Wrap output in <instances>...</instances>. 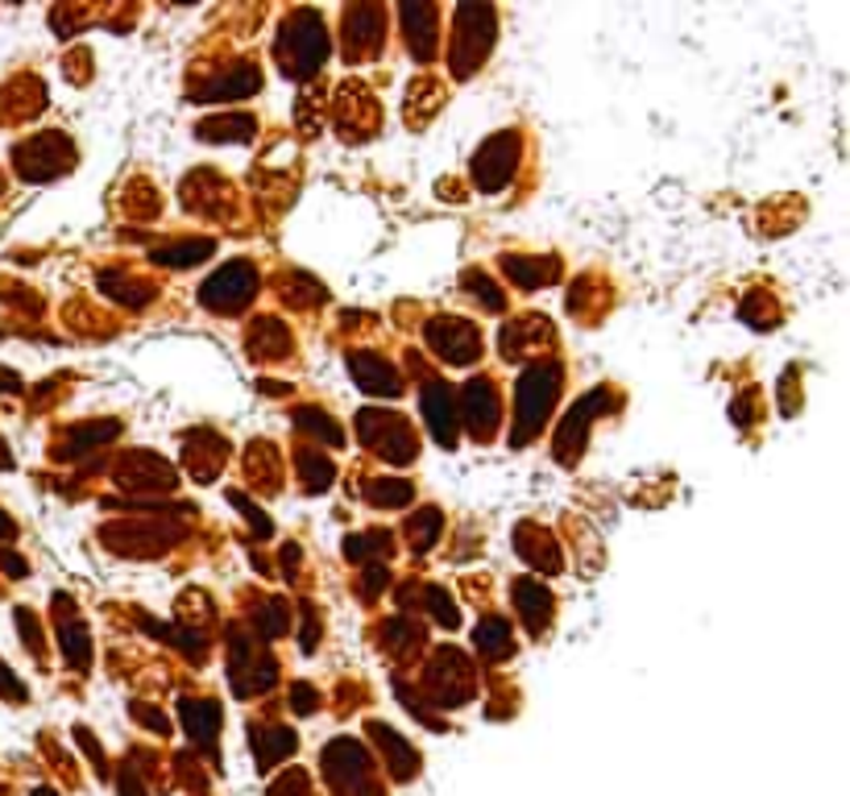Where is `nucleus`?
<instances>
[{"instance_id":"obj_1","label":"nucleus","mask_w":850,"mask_h":796,"mask_svg":"<svg viewBox=\"0 0 850 796\" xmlns=\"http://www.w3.org/2000/svg\"><path fill=\"white\" fill-rule=\"evenodd\" d=\"M561 382L564 373L556 361H535V365L519 373V382H514V436H510L514 448H528L544 432L548 415L556 407Z\"/></svg>"},{"instance_id":"obj_2","label":"nucleus","mask_w":850,"mask_h":796,"mask_svg":"<svg viewBox=\"0 0 850 796\" xmlns=\"http://www.w3.org/2000/svg\"><path fill=\"white\" fill-rule=\"evenodd\" d=\"M323 59H328L323 18L320 13H311V9L290 13V21L283 25V38H278V63H283V75L304 79V75H311V71L320 67Z\"/></svg>"},{"instance_id":"obj_3","label":"nucleus","mask_w":850,"mask_h":796,"mask_svg":"<svg viewBox=\"0 0 850 796\" xmlns=\"http://www.w3.org/2000/svg\"><path fill=\"white\" fill-rule=\"evenodd\" d=\"M493 46V9H481V4H460L457 9V34H453V67L457 75H474L477 63L490 54Z\"/></svg>"},{"instance_id":"obj_4","label":"nucleus","mask_w":850,"mask_h":796,"mask_svg":"<svg viewBox=\"0 0 850 796\" xmlns=\"http://www.w3.org/2000/svg\"><path fill=\"white\" fill-rule=\"evenodd\" d=\"M358 432L361 441L374 448L378 457H386L391 465H407L415 457V432L403 415H394V411H361L358 415Z\"/></svg>"},{"instance_id":"obj_5","label":"nucleus","mask_w":850,"mask_h":796,"mask_svg":"<svg viewBox=\"0 0 850 796\" xmlns=\"http://www.w3.org/2000/svg\"><path fill=\"white\" fill-rule=\"evenodd\" d=\"M257 290V270L249 262H229L221 270L208 278L204 287H200V304L208 311H221V316H237L241 307L254 299Z\"/></svg>"},{"instance_id":"obj_6","label":"nucleus","mask_w":850,"mask_h":796,"mask_svg":"<svg viewBox=\"0 0 850 796\" xmlns=\"http://www.w3.org/2000/svg\"><path fill=\"white\" fill-rule=\"evenodd\" d=\"M323 776L332 779L344 796H378L374 779H370V760L353 739H337L323 751Z\"/></svg>"},{"instance_id":"obj_7","label":"nucleus","mask_w":850,"mask_h":796,"mask_svg":"<svg viewBox=\"0 0 850 796\" xmlns=\"http://www.w3.org/2000/svg\"><path fill=\"white\" fill-rule=\"evenodd\" d=\"M514 167H519V134L507 129V134L490 137V141L477 150V158H474L477 191H486V195L502 191V187L514 179Z\"/></svg>"},{"instance_id":"obj_8","label":"nucleus","mask_w":850,"mask_h":796,"mask_svg":"<svg viewBox=\"0 0 850 796\" xmlns=\"http://www.w3.org/2000/svg\"><path fill=\"white\" fill-rule=\"evenodd\" d=\"M278 677V668H274V656L266 651H257L249 639H241L233 635V656H229V680H233V689L241 697H254V693H266Z\"/></svg>"},{"instance_id":"obj_9","label":"nucleus","mask_w":850,"mask_h":796,"mask_svg":"<svg viewBox=\"0 0 850 796\" xmlns=\"http://www.w3.org/2000/svg\"><path fill=\"white\" fill-rule=\"evenodd\" d=\"M427 689H432V701L436 705H465L469 697H474V672H469V660L453 651V647H444L436 664L427 668Z\"/></svg>"},{"instance_id":"obj_10","label":"nucleus","mask_w":850,"mask_h":796,"mask_svg":"<svg viewBox=\"0 0 850 796\" xmlns=\"http://www.w3.org/2000/svg\"><path fill=\"white\" fill-rule=\"evenodd\" d=\"M427 344L453 365H474L477 353H481V337H477L474 323L453 320V316H440V320L427 323Z\"/></svg>"},{"instance_id":"obj_11","label":"nucleus","mask_w":850,"mask_h":796,"mask_svg":"<svg viewBox=\"0 0 850 796\" xmlns=\"http://www.w3.org/2000/svg\"><path fill=\"white\" fill-rule=\"evenodd\" d=\"M18 170H25L30 179H51L54 170H67L71 162H75V150H71V141L67 137H59V134H46V137H38V141H30L25 150H18Z\"/></svg>"},{"instance_id":"obj_12","label":"nucleus","mask_w":850,"mask_h":796,"mask_svg":"<svg viewBox=\"0 0 850 796\" xmlns=\"http://www.w3.org/2000/svg\"><path fill=\"white\" fill-rule=\"evenodd\" d=\"M602 411H610V390H594V394H585L577 407L569 411V420L561 424V436H556V457L561 460L577 457V448L585 444V432H581V427L594 424Z\"/></svg>"},{"instance_id":"obj_13","label":"nucleus","mask_w":850,"mask_h":796,"mask_svg":"<svg viewBox=\"0 0 850 796\" xmlns=\"http://www.w3.org/2000/svg\"><path fill=\"white\" fill-rule=\"evenodd\" d=\"M419 399H424V420L432 427L436 444L453 448L457 444V399H453V386L448 382H427Z\"/></svg>"},{"instance_id":"obj_14","label":"nucleus","mask_w":850,"mask_h":796,"mask_svg":"<svg viewBox=\"0 0 850 796\" xmlns=\"http://www.w3.org/2000/svg\"><path fill=\"white\" fill-rule=\"evenodd\" d=\"M465 424L474 432L477 441H490L493 427H498V390H493L490 378H474L465 386Z\"/></svg>"},{"instance_id":"obj_15","label":"nucleus","mask_w":850,"mask_h":796,"mask_svg":"<svg viewBox=\"0 0 850 796\" xmlns=\"http://www.w3.org/2000/svg\"><path fill=\"white\" fill-rule=\"evenodd\" d=\"M382 21L386 13L378 4H353L344 13V38H349V59H361V54H374L382 46Z\"/></svg>"},{"instance_id":"obj_16","label":"nucleus","mask_w":850,"mask_h":796,"mask_svg":"<svg viewBox=\"0 0 850 796\" xmlns=\"http://www.w3.org/2000/svg\"><path fill=\"white\" fill-rule=\"evenodd\" d=\"M117 481L129 486V490H170L174 486V469H167L162 457H150V453H129L120 460Z\"/></svg>"},{"instance_id":"obj_17","label":"nucleus","mask_w":850,"mask_h":796,"mask_svg":"<svg viewBox=\"0 0 850 796\" xmlns=\"http://www.w3.org/2000/svg\"><path fill=\"white\" fill-rule=\"evenodd\" d=\"M349 373H353V382H358L365 394H386V399H394V394L403 390V378L394 373V365H386V361L374 353H349Z\"/></svg>"},{"instance_id":"obj_18","label":"nucleus","mask_w":850,"mask_h":796,"mask_svg":"<svg viewBox=\"0 0 850 796\" xmlns=\"http://www.w3.org/2000/svg\"><path fill=\"white\" fill-rule=\"evenodd\" d=\"M514 606H519L531 635H544V623L552 618V597H548V590L540 581H531V576L514 581Z\"/></svg>"},{"instance_id":"obj_19","label":"nucleus","mask_w":850,"mask_h":796,"mask_svg":"<svg viewBox=\"0 0 850 796\" xmlns=\"http://www.w3.org/2000/svg\"><path fill=\"white\" fill-rule=\"evenodd\" d=\"M183 453H188L191 477H195V481H212V477H216V465L224 460V441L212 436V432H191Z\"/></svg>"},{"instance_id":"obj_20","label":"nucleus","mask_w":850,"mask_h":796,"mask_svg":"<svg viewBox=\"0 0 850 796\" xmlns=\"http://www.w3.org/2000/svg\"><path fill=\"white\" fill-rule=\"evenodd\" d=\"M502 266H507L510 283H514V287H523V290H540V287H548V283H556V278H561L556 257H507Z\"/></svg>"},{"instance_id":"obj_21","label":"nucleus","mask_w":850,"mask_h":796,"mask_svg":"<svg viewBox=\"0 0 850 796\" xmlns=\"http://www.w3.org/2000/svg\"><path fill=\"white\" fill-rule=\"evenodd\" d=\"M403 21H407V38H411V54L427 63L436 54V9L432 4H407L403 9Z\"/></svg>"},{"instance_id":"obj_22","label":"nucleus","mask_w":850,"mask_h":796,"mask_svg":"<svg viewBox=\"0 0 850 796\" xmlns=\"http://www.w3.org/2000/svg\"><path fill=\"white\" fill-rule=\"evenodd\" d=\"M179 713H183V726H188V734L195 743L200 746L216 743V730H221V705H216V701H183Z\"/></svg>"},{"instance_id":"obj_23","label":"nucleus","mask_w":850,"mask_h":796,"mask_svg":"<svg viewBox=\"0 0 850 796\" xmlns=\"http://www.w3.org/2000/svg\"><path fill=\"white\" fill-rule=\"evenodd\" d=\"M257 84H262V75H257V67H249V63H241V67H229V75H224V79H216V84L208 87L204 96H200V104L241 100V96H249V92H257Z\"/></svg>"},{"instance_id":"obj_24","label":"nucleus","mask_w":850,"mask_h":796,"mask_svg":"<svg viewBox=\"0 0 850 796\" xmlns=\"http://www.w3.org/2000/svg\"><path fill=\"white\" fill-rule=\"evenodd\" d=\"M514 548H519V552H523L535 569H544V573H561V552H556V543L548 540L540 527H523V531L514 535Z\"/></svg>"},{"instance_id":"obj_25","label":"nucleus","mask_w":850,"mask_h":796,"mask_svg":"<svg viewBox=\"0 0 850 796\" xmlns=\"http://www.w3.org/2000/svg\"><path fill=\"white\" fill-rule=\"evenodd\" d=\"M370 730H374V743L382 746V755H386V763H391L394 779H411V776H415V767H419V763H415V751H411V746L403 743V739H399L391 726H378V722H374Z\"/></svg>"},{"instance_id":"obj_26","label":"nucleus","mask_w":850,"mask_h":796,"mask_svg":"<svg viewBox=\"0 0 850 796\" xmlns=\"http://www.w3.org/2000/svg\"><path fill=\"white\" fill-rule=\"evenodd\" d=\"M249 746L257 751V767H274V763L295 751V734L283 726L270 730H249Z\"/></svg>"},{"instance_id":"obj_27","label":"nucleus","mask_w":850,"mask_h":796,"mask_svg":"<svg viewBox=\"0 0 850 796\" xmlns=\"http://www.w3.org/2000/svg\"><path fill=\"white\" fill-rule=\"evenodd\" d=\"M287 349H290V337L283 332V323L270 320V316L249 328V353L254 357H283Z\"/></svg>"},{"instance_id":"obj_28","label":"nucleus","mask_w":850,"mask_h":796,"mask_svg":"<svg viewBox=\"0 0 850 796\" xmlns=\"http://www.w3.org/2000/svg\"><path fill=\"white\" fill-rule=\"evenodd\" d=\"M510 647H514V635L502 618H481V627H477V651L486 656V660H507Z\"/></svg>"},{"instance_id":"obj_29","label":"nucleus","mask_w":850,"mask_h":796,"mask_svg":"<svg viewBox=\"0 0 850 796\" xmlns=\"http://www.w3.org/2000/svg\"><path fill=\"white\" fill-rule=\"evenodd\" d=\"M254 129H257L254 117H245V113H237V117H216L200 125V141H249Z\"/></svg>"},{"instance_id":"obj_30","label":"nucleus","mask_w":850,"mask_h":796,"mask_svg":"<svg viewBox=\"0 0 850 796\" xmlns=\"http://www.w3.org/2000/svg\"><path fill=\"white\" fill-rule=\"evenodd\" d=\"M216 245L212 241H183V245H167V250H153V262L158 266H174V270H183V266H195V262H204Z\"/></svg>"},{"instance_id":"obj_31","label":"nucleus","mask_w":850,"mask_h":796,"mask_svg":"<svg viewBox=\"0 0 850 796\" xmlns=\"http://www.w3.org/2000/svg\"><path fill=\"white\" fill-rule=\"evenodd\" d=\"M391 535L386 531H374V535H353L344 540V556L358 560V564H378V556H391Z\"/></svg>"},{"instance_id":"obj_32","label":"nucleus","mask_w":850,"mask_h":796,"mask_svg":"<svg viewBox=\"0 0 850 796\" xmlns=\"http://www.w3.org/2000/svg\"><path fill=\"white\" fill-rule=\"evenodd\" d=\"M299 474H304V490L316 493V490H328V486H332L337 469H332V460L320 457V453H299Z\"/></svg>"},{"instance_id":"obj_33","label":"nucleus","mask_w":850,"mask_h":796,"mask_svg":"<svg viewBox=\"0 0 850 796\" xmlns=\"http://www.w3.org/2000/svg\"><path fill=\"white\" fill-rule=\"evenodd\" d=\"M440 527H444L440 510H432V507L419 510V514H415V519H411V523H407V531H411V548H415V552H427L432 543L440 540Z\"/></svg>"},{"instance_id":"obj_34","label":"nucleus","mask_w":850,"mask_h":796,"mask_svg":"<svg viewBox=\"0 0 850 796\" xmlns=\"http://www.w3.org/2000/svg\"><path fill=\"white\" fill-rule=\"evenodd\" d=\"M365 493H370L374 507H407L411 498H415L411 481H386V477H382V481H370Z\"/></svg>"},{"instance_id":"obj_35","label":"nucleus","mask_w":850,"mask_h":796,"mask_svg":"<svg viewBox=\"0 0 850 796\" xmlns=\"http://www.w3.org/2000/svg\"><path fill=\"white\" fill-rule=\"evenodd\" d=\"M278 290H283V299H290V304H323V287H316L307 274H283V278H278Z\"/></svg>"},{"instance_id":"obj_36","label":"nucleus","mask_w":850,"mask_h":796,"mask_svg":"<svg viewBox=\"0 0 850 796\" xmlns=\"http://www.w3.org/2000/svg\"><path fill=\"white\" fill-rule=\"evenodd\" d=\"M59 639H63L67 660L75 664V668H87V664H92V639H87V630L79 627V623H71V627L59 630Z\"/></svg>"},{"instance_id":"obj_37","label":"nucleus","mask_w":850,"mask_h":796,"mask_svg":"<svg viewBox=\"0 0 850 796\" xmlns=\"http://www.w3.org/2000/svg\"><path fill=\"white\" fill-rule=\"evenodd\" d=\"M295 424L311 427V436H320V441L332 444V448H337V444H344V432H340V427L332 424L323 411H299V415H295Z\"/></svg>"},{"instance_id":"obj_38","label":"nucleus","mask_w":850,"mask_h":796,"mask_svg":"<svg viewBox=\"0 0 850 796\" xmlns=\"http://www.w3.org/2000/svg\"><path fill=\"white\" fill-rule=\"evenodd\" d=\"M465 290H474L477 295V304L486 307V311H502L507 307V299H502V290L493 287L490 278L481 270H474V274H465Z\"/></svg>"},{"instance_id":"obj_39","label":"nucleus","mask_w":850,"mask_h":796,"mask_svg":"<svg viewBox=\"0 0 850 796\" xmlns=\"http://www.w3.org/2000/svg\"><path fill=\"white\" fill-rule=\"evenodd\" d=\"M287 623H290V618H287V602H283V597H274V602H266V606L257 611V627H262V635H266V639L283 635V630H287Z\"/></svg>"},{"instance_id":"obj_40","label":"nucleus","mask_w":850,"mask_h":796,"mask_svg":"<svg viewBox=\"0 0 850 796\" xmlns=\"http://www.w3.org/2000/svg\"><path fill=\"white\" fill-rule=\"evenodd\" d=\"M100 287L108 290V295H117V299L125 295V304H129V307H141L146 299H150V290L137 287V283H129V278H117V274H104Z\"/></svg>"},{"instance_id":"obj_41","label":"nucleus","mask_w":850,"mask_h":796,"mask_svg":"<svg viewBox=\"0 0 850 796\" xmlns=\"http://www.w3.org/2000/svg\"><path fill=\"white\" fill-rule=\"evenodd\" d=\"M424 602H427V611L436 614V623H440V627L453 630V627H457V623H460V611H457V606H453V597H448V593H444V590H427Z\"/></svg>"},{"instance_id":"obj_42","label":"nucleus","mask_w":850,"mask_h":796,"mask_svg":"<svg viewBox=\"0 0 850 796\" xmlns=\"http://www.w3.org/2000/svg\"><path fill=\"white\" fill-rule=\"evenodd\" d=\"M113 432H117V424H113V420H104V424H84V427H75V444H71V453H79V448H92V444L113 441Z\"/></svg>"},{"instance_id":"obj_43","label":"nucleus","mask_w":850,"mask_h":796,"mask_svg":"<svg viewBox=\"0 0 850 796\" xmlns=\"http://www.w3.org/2000/svg\"><path fill=\"white\" fill-rule=\"evenodd\" d=\"M229 498H233V507H237V510H245V519H249V523L257 527V535L266 540V535H270V519H266V514H262V510H257V507H249V498H245V493L233 490V493H229Z\"/></svg>"},{"instance_id":"obj_44","label":"nucleus","mask_w":850,"mask_h":796,"mask_svg":"<svg viewBox=\"0 0 850 796\" xmlns=\"http://www.w3.org/2000/svg\"><path fill=\"white\" fill-rule=\"evenodd\" d=\"M270 796H307V776L304 772H287V776L274 784Z\"/></svg>"},{"instance_id":"obj_45","label":"nucleus","mask_w":850,"mask_h":796,"mask_svg":"<svg viewBox=\"0 0 850 796\" xmlns=\"http://www.w3.org/2000/svg\"><path fill=\"white\" fill-rule=\"evenodd\" d=\"M134 718H141L150 730H158V734H167V718L158 710H150V705H141V701H134Z\"/></svg>"},{"instance_id":"obj_46","label":"nucleus","mask_w":850,"mask_h":796,"mask_svg":"<svg viewBox=\"0 0 850 796\" xmlns=\"http://www.w3.org/2000/svg\"><path fill=\"white\" fill-rule=\"evenodd\" d=\"M295 710L299 713L316 710V693H311V684H295Z\"/></svg>"}]
</instances>
